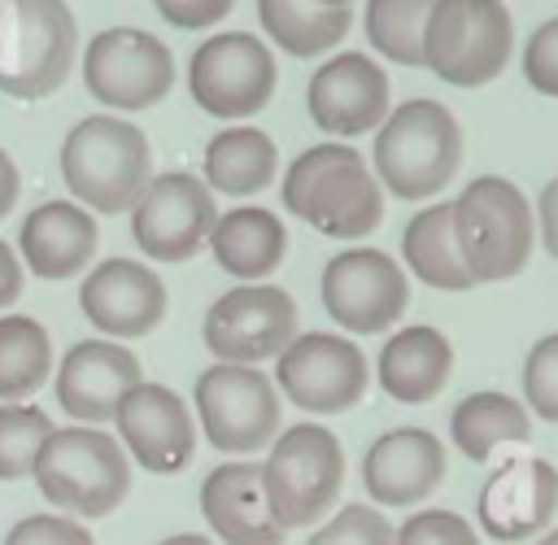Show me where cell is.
<instances>
[{
    "label": "cell",
    "instance_id": "cell-12",
    "mask_svg": "<svg viewBox=\"0 0 558 545\" xmlns=\"http://www.w3.org/2000/svg\"><path fill=\"white\" fill-rule=\"evenodd\" d=\"M83 83L109 109H148L174 87V57L157 35L113 26L87 44Z\"/></svg>",
    "mask_w": 558,
    "mask_h": 545
},
{
    "label": "cell",
    "instance_id": "cell-22",
    "mask_svg": "<svg viewBox=\"0 0 558 545\" xmlns=\"http://www.w3.org/2000/svg\"><path fill=\"white\" fill-rule=\"evenodd\" d=\"M201 514L222 545H283L288 532L270 519L257 462H222L201 480Z\"/></svg>",
    "mask_w": 558,
    "mask_h": 545
},
{
    "label": "cell",
    "instance_id": "cell-17",
    "mask_svg": "<svg viewBox=\"0 0 558 545\" xmlns=\"http://www.w3.org/2000/svg\"><path fill=\"white\" fill-rule=\"evenodd\" d=\"M118 445L126 449V458H135L144 471L153 475H174L192 462L196 453V423H192V410L183 405V397L166 384H148L140 379L118 414Z\"/></svg>",
    "mask_w": 558,
    "mask_h": 545
},
{
    "label": "cell",
    "instance_id": "cell-10",
    "mask_svg": "<svg viewBox=\"0 0 558 545\" xmlns=\"http://www.w3.org/2000/svg\"><path fill=\"white\" fill-rule=\"evenodd\" d=\"M205 349L218 362L253 366L296 340V301L275 283H240L205 310Z\"/></svg>",
    "mask_w": 558,
    "mask_h": 545
},
{
    "label": "cell",
    "instance_id": "cell-16",
    "mask_svg": "<svg viewBox=\"0 0 558 545\" xmlns=\"http://www.w3.org/2000/svg\"><path fill=\"white\" fill-rule=\"evenodd\" d=\"M554 514H558V467L549 458L501 462L475 497L480 532L488 541H501V545L545 536Z\"/></svg>",
    "mask_w": 558,
    "mask_h": 545
},
{
    "label": "cell",
    "instance_id": "cell-44",
    "mask_svg": "<svg viewBox=\"0 0 558 545\" xmlns=\"http://www.w3.org/2000/svg\"><path fill=\"white\" fill-rule=\"evenodd\" d=\"M318 4H327V9H349V0H318Z\"/></svg>",
    "mask_w": 558,
    "mask_h": 545
},
{
    "label": "cell",
    "instance_id": "cell-11",
    "mask_svg": "<svg viewBox=\"0 0 558 545\" xmlns=\"http://www.w3.org/2000/svg\"><path fill=\"white\" fill-rule=\"evenodd\" d=\"M371 371L362 349L336 331H296V340L275 362V388L310 410V414H340L366 397Z\"/></svg>",
    "mask_w": 558,
    "mask_h": 545
},
{
    "label": "cell",
    "instance_id": "cell-42",
    "mask_svg": "<svg viewBox=\"0 0 558 545\" xmlns=\"http://www.w3.org/2000/svg\"><path fill=\"white\" fill-rule=\"evenodd\" d=\"M157 545H214V536H201V532H174V536H166V541H157Z\"/></svg>",
    "mask_w": 558,
    "mask_h": 545
},
{
    "label": "cell",
    "instance_id": "cell-5",
    "mask_svg": "<svg viewBox=\"0 0 558 545\" xmlns=\"http://www.w3.org/2000/svg\"><path fill=\"white\" fill-rule=\"evenodd\" d=\"M453 231L471 279L501 283L527 266L536 244V214L510 179L480 174L453 201Z\"/></svg>",
    "mask_w": 558,
    "mask_h": 545
},
{
    "label": "cell",
    "instance_id": "cell-26",
    "mask_svg": "<svg viewBox=\"0 0 558 545\" xmlns=\"http://www.w3.org/2000/svg\"><path fill=\"white\" fill-rule=\"evenodd\" d=\"M401 257H405V266L427 288H440V292H466V288H475V279H471V270L462 262V249H458L453 201H436V205L418 209L405 222Z\"/></svg>",
    "mask_w": 558,
    "mask_h": 545
},
{
    "label": "cell",
    "instance_id": "cell-21",
    "mask_svg": "<svg viewBox=\"0 0 558 545\" xmlns=\"http://www.w3.org/2000/svg\"><path fill=\"white\" fill-rule=\"evenodd\" d=\"M445 480V445L427 427H392L371 440L362 484L379 506H418Z\"/></svg>",
    "mask_w": 558,
    "mask_h": 545
},
{
    "label": "cell",
    "instance_id": "cell-3",
    "mask_svg": "<svg viewBox=\"0 0 558 545\" xmlns=\"http://www.w3.org/2000/svg\"><path fill=\"white\" fill-rule=\"evenodd\" d=\"M375 174L401 201H427L462 166V126L440 100H405L375 131Z\"/></svg>",
    "mask_w": 558,
    "mask_h": 545
},
{
    "label": "cell",
    "instance_id": "cell-9",
    "mask_svg": "<svg viewBox=\"0 0 558 545\" xmlns=\"http://www.w3.org/2000/svg\"><path fill=\"white\" fill-rule=\"evenodd\" d=\"M196 419L214 449L222 453H257L279 436V388L257 366L214 362L196 375Z\"/></svg>",
    "mask_w": 558,
    "mask_h": 545
},
{
    "label": "cell",
    "instance_id": "cell-28",
    "mask_svg": "<svg viewBox=\"0 0 558 545\" xmlns=\"http://www.w3.org/2000/svg\"><path fill=\"white\" fill-rule=\"evenodd\" d=\"M275 179V144L257 126H227L205 148V183L227 196H253Z\"/></svg>",
    "mask_w": 558,
    "mask_h": 545
},
{
    "label": "cell",
    "instance_id": "cell-2",
    "mask_svg": "<svg viewBox=\"0 0 558 545\" xmlns=\"http://www.w3.org/2000/svg\"><path fill=\"white\" fill-rule=\"evenodd\" d=\"M31 475L44 501L70 519H105L131 493V458L100 427H52Z\"/></svg>",
    "mask_w": 558,
    "mask_h": 545
},
{
    "label": "cell",
    "instance_id": "cell-25",
    "mask_svg": "<svg viewBox=\"0 0 558 545\" xmlns=\"http://www.w3.org/2000/svg\"><path fill=\"white\" fill-rule=\"evenodd\" d=\"M209 249L227 275L266 279L270 270H279V262L288 253V227L279 222V214H270L262 205H240L214 222Z\"/></svg>",
    "mask_w": 558,
    "mask_h": 545
},
{
    "label": "cell",
    "instance_id": "cell-20",
    "mask_svg": "<svg viewBox=\"0 0 558 545\" xmlns=\"http://www.w3.org/2000/svg\"><path fill=\"white\" fill-rule=\"evenodd\" d=\"M310 118L331 135H366L388 118V74L366 52H340L310 78Z\"/></svg>",
    "mask_w": 558,
    "mask_h": 545
},
{
    "label": "cell",
    "instance_id": "cell-35",
    "mask_svg": "<svg viewBox=\"0 0 558 545\" xmlns=\"http://www.w3.org/2000/svg\"><path fill=\"white\" fill-rule=\"evenodd\" d=\"M392 545H480V532L471 528L466 514L445 510V506H427V510H414L397 528Z\"/></svg>",
    "mask_w": 558,
    "mask_h": 545
},
{
    "label": "cell",
    "instance_id": "cell-33",
    "mask_svg": "<svg viewBox=\"0 0 558 545\" xmlns=\"http://www.w3.org/2000/svg\"><path fill=\"white\" fill-rule=\"evenodd\" d=\"M392 541H397V528L384 519L379 506L349 501L327 523H318L305 545H392Z\"/></svg>",
    "mask_w": 558,
    "mask_h": 545
},
{
    "label": "cell",
    "instance_id": "cell-34",
    "mask_svg": "<svg viewBox=\"0 0 558 545\" xmlns=\"http://www.w3.org/2000/svg\"><path fill=\"white\" fill-rule=\"evenodd\" d=\"M523 397H527V410L545 423L558 427V331L554 336H541L532 349H527V362H523Z\"/></svg>",
    "mask_w": 558,
    "mask_h": 545
},
{
    "label": "cell",
    "instance_id": "cell-24",
    "mask_svg": "<svg viewBox=\"0 0 558 545\" xmlns=\"http://www.w3.org/2000/svg\"><path fill=\"white\" fill-rule=\"evenodd\" d=\"M17 249L39 279H70L96 257V218L70 201H44L26 214Z\"/></svg>",
    "mask_w": 558,
    "mask_h": 545
},
{
    "label": "cell",
    "instance_id": "cell-6",
    "mask_svg": "<svg viewBox=\"0 0 558 545\" xmlns=\"http://www.w3.org/2000/svg\"><path fill=\"white\" fill-rule=\"evenodd\" d=\"M262 467V493L270 506V519L283 532L314 528L336 501L344 484V449L336 432L318 423H296L275 436Z\"/></svg>",
    "mask_w": 558,
    "mask_h": 545
},
{
    "label": "cell",
    "instance_id": "cell-31",
    "mask_svg": "<svg viewBox=\"0 0 558 545\" xmlns=\"http://www.w3.org/2000/svg\"><path fill=\"white\" fill-rule=\"evenodd\" d=\"M440 0H371L366 4V35L397 65H423V35L427 17Z\"/></svg>",
    "mask_w": 558,
    "mask_h": 545
},
{
    "label": "cell",
    "instance_id": "cell-14",
    "mask_svg": "<svg viewBox=\"0 0 558 545\" xmlns=\"http://www.w3.org/2000/svg\"><path fill=\"white\" fill-rule=\"evenodd\" d=\"M187 83L209 118H253L275 92V57L262 39L227 31L192 52Z\"/></svg>",
    "mask_w": 558,
    "mask_h": 545
},
{
    "label": "cell",
    "instance_id": "cell-32",
    "mask_svg": "<svg viewBox=\"0 0 558 545\" xmlns=\"http://www.w3.org/2000/svg\"><path fill=\"white\" fill-rule=\"evenodd\" d=\"M52 436V419L31 401L0 405V480H22L35 471L44 440Z\"/></svg>",
    "mask_w": 558,
    "mask_h": 545
},
{
    "label": "cell",
    "instance_id": "cell-19",
    "mask_svg": "<svg viewBox=\"0 0 558 545\" xmlns=\"http://www.w3.org/2000/svg\"><path fill=\"white\" fill-rule=\"evenodd\" d=\"M140 362L113 340H78L57 366V401L78 427L109 423L122 397L140 384Z\"/></svg>",
    "mask_w": 558,
    "mask_h": 545
},
{
    "label": "cell",
    "instance_id": "cell-30",
    "mask_svg": "<svg viewBox=\"0 0 558 545\" xmlns=\"http://www.w3.org/2000/svg\"><path fill=\"white\" fill-rule=\"evenodd\" d=\"M52 371V340L44 323L26 314H4L0 318V397L22 401L31 397Z\"/></svg>",
    "mask_w": 558,
    "mask_h": 545
},
{
    "label": "cell",
    "instance_id": "cell-40",
    "mask_svg": "<svg viewBox=\"0 0 558 545\" xmlns=\"http://www.w3.org/2000/svg\"><path fill=\"white\" fill-rule=\"evenodd\" d=\"M22 296V262H17V253L0 240V310L9 305V301H17Z\"/></svg>",
    "mask_w": 558,
    "mask_h": 545
},
{
    "label": "cell",
    "instance_id": "cell-1",
    "mask_svg": "<svg viewBox=\"0 0 558 545\" xmlns=\"http://www.w3.org/2000/svg\"><path fill=\"white\" fill-rule=\"evenodd\" d=\"M283 209L331 240H357L384 218V187L344 144L305 148L283 174Z\"/></svg>",
    "mask_w": 558,
    "mask_h": 545
},
{
    "label": "cell",
    "instance_id": "cell-39",
    "mask_svg": "<svg viewBox=\"0 0 558 545\" xmlns=\"http://www.w3.org/2000/svg\"><path fill=\"white\" fill-rule=\"evenodd\" d=\"M536 227H541V244H545V253L558 262V174L541 187V201H536Z\"/></svg>",
    "mask_w": 558,
    "mask_h": 545
},
{
    "label": "cell",
    "instance_id": "cell-43",
    "mask_svg": "<svg viewBox=\"0 0 558 545\" xmlns=\"http://www.w3.org/2000/svg\"><path fill=\"white\" fill-rule=\"evenodd\" d=\"M532 545H558V528H549V532H545V536H536Z\"/></svg>",
    "mask_w": 558,
    "mask_h": 545
},
{
    "label": "cell",
    "instance_id": "cell-38",
    "mask_svg": "<svg viewBox=\"0 0 558 545\" xmlns=\"http://www.w3.org/2000/svg\"><path fill=\"white\" fill-rule=\"evenodd\" d=\"M153 4H157V13H161L170 26L201 31V26H214L218 17H227L235 0H153Z\"/></svg>",
    "mask_w": 558,
    "mask_h": 545
},
{
    "label": "cell",
    "instance_id": "cell-15",
    "mask_svg": "<svg viewBox=\"0 0 558 545\" xmlns=\"http://www.w3.org/2000/svg\"><path fill=\"white\" fill-rule=\"evenodd\" d=\"M214 222H218L214 192H209V183H201L187 170L157 174L131 209V235H135L140 253L157 257V262L196 257V249L209 240Z\"/></svg>",
    "mask_w": 558,
    "mask_h": 545
},
{
    "label": "cell",
    "instance_id": "cell-18",
    "mask_svg": "<svg viewBox=\"0 0 558 545\" xmlns=\"http://www.w3.org/2000/svg\"><path fill=\"white\" fill-rule=\"evenodd\" d=\"M78 305L92 327L113 340L148 336L166 318V283L131 257H105L78 288Z\"/></svg>",
    "mask_w": 558,
    "mask_h": 545
},
{
    "label": "cell",
    "instance_id": "cell-13",
    "mask_svg": "<svg viewBox=\"0 0 558 545\" xmlns=\"http://www.w3.org/2000/svg\"><path fill=\"white\" fill-rule=\"evenodd\" d=\"M323 305L336 327L375 336L410 305V283L384 249H344L323 266Z\"/></svg>",
    "mask_w": 558,
    "mask_h": 545
},
{
    "label": "cell",
    "instance_id": "cell-29",
    "mask_svg": "<svg viewBox=\"0 0 558 545\" xmlns=\"http://www.w3.org/2000/svg\"><path fill=\"white\" fill-rule=\"evenodd\" d=\"M257 13L266 35L292 57L327 52L349 31V9H327L318 0H257Z\"/></svg>",
    "mask_w": 558,
    "mask_h": 545
},
{
    "label": "cell",
    "instance_id": "cell-27",
    "mask_svg": "<svg viewBox=\"0 0 558 545\" xmlns=\"http://www.w3.org/2000/svg\"><path fill=\"white\" fill-rule=\"evenodd\" d=\"M449 436H453V449L462 458L488 462L501 445H519V440L532 436V410L519 397L484 388V392H471L453 405Z\"/></svg>",
    "mask_w": 558,
    "mask_h": 545
},
{
    "label": "cell",
    "instance_id": "cell-23",
    "mask_svg": "<svg viewBox=\"0 0 558 545\" xmlns=\"http://www.w3.org/2000/svg\"><path fill=\"white\" fill-rule=\"evenodd\" d=\"M379 388L401 401V405H423L432 401L449 375H453V344L445 331L427 327V323H414V327H401L384 340L379 349Z\"/></svg>",
    "mask_w": 558,
    "mask_h": 545
},
{
    "label": "cell",
    "instance_id": "cell-36",
    "mask_svg": "<svg viewBox=\"0 0 558 545\" xmlns=\"http://www.w3.org/2000/svg\"><path fill=\"white\" fill-rule=\"evenodd\" d=\"M4 545H96V541L70 514H26L9 528Z\"/></svg>",
    "mask_w": 558,
    "mask_h": 545
},
{
    "label": "cell",
    "instance_id": "cell-41",
    "mask_svg": "<svg viewBox=\"0 0 558 545\" xmlns=\"http://www.w3.org/2000/svg\"><path fill=\"white\" fill-rule=\"evenodd\" d=\"M13 201H17V166H13V157L0 148V218L13 209Z\"/></svg>",
    "mask_w": 558,
    "mask_h": 545
},
{
    "label": "cell",
    "instance_id": "cell-7",
    "mask_svg": "<svg viewBox=\"0 0 558 545\" xmlns=\"http://www.w3.org/2000/svg\"><path fill=\"white\" fill-rule=\"evenodd\" d=\"M78 48L65 0H0V92L13 100L52 96Z\"/></svg>",
    "mask_w": 558,
    "mask_h": 545
},
{
    "label": "cell",
    "instance_id": "cell-8",
    "mask_svg": "<svg viewBox=\"0 0 558 545\" xmlns=\"http://www.w3.org/2000/svg\"><path fill=\"white\" fill-rule=\"evenodd\" d=\"M514 48V22L501 0H440L427 17L423 65L453 87L493 83Z\"/></svg>",
    "mask_w": 558,
    "mask_h": 545
},
{
    "label": "cell",
    "instance_id": "cell-4",
    "mask_svg": "<svg viewBox=\"0 0 558 545\" xmlns=\"http://www.w3.org/2000/svg\"><path fill=\"white\" fill-rule=\"evenodd\" d=\"M61 179L70 196L100 214L135 209L153 183V153L144 131L126 118H83L61 144Z\"/></svg>",
    "mask_w": 558,
    "mask_h": 545
},
{
    "label": "cell",
    "instance_id": "cell-37",
    "mask_svg": "<svg viewBox=\"0 0 558 545\" xmlns=\"http://www.w3.org/2000/svg\"><path fill=\"white\" fill-rule=\"evenodd\" d=\"M523 78L541 96H558V17L541 22L523 44Z\"/></svg>",
    "mask_w": 558,
    "mask_h": 545
}]
</instances>
